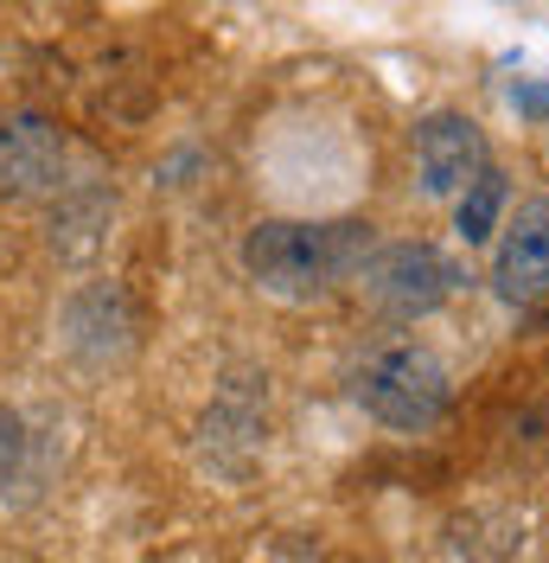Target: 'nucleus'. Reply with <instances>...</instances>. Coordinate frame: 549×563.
I'll use <instances>...</instances> for the list:
<instances>
[{
	"label": "nucleus",
	"instance_id": "5",
	"mask_svg": "<svg viewBox=\"0 0 549 563\" xmlns=\"http://www.w3.org/2000/svg\"><path fill=\"white\" fill-rule=\"evenodd\" d=\"M485 167H492V147H485L480 122L441 109V115H428L415 129V174H422V192L428 199H460Z\"/></svg>",
	"mask_w": 549,
	"mask_h": 563
},
{
	"label": "nucleus",
	"instance_id": "2",
	"mask_svg": "<svg viewBox=\"0 0 549 563\" xmlns=\"http://www.w3.org/2000/svg\"><path fill=\"white\" fill-rule=\"evenodd\" d=\"M351 397L383 422V429H435L453 404V378H447L441 352L415 346V340H390L371 346L351 372Z\"/></svg>",
	"mask_w": 549,
	"mask_h": 563
},
{
	"label": "nucleus",
	"instance_id": "6",
	"mask_svg": "<svg viewBox=\"0 0 549 563\" xmlns=\"http://www.w3.org/2000/svg\"><path fill=\"white\" fill-rule=\"evenodd\" d=\"M492 288L512 308H530V301L549 295V192L524 199L517 218L505 224L498 256H492Z\"/></svg>",
	"mask_w": 549,
	"mask_h": 563
},
{
	"label": "nucleus",
	"instance_id": "8",
	"mask_svg": "<svg viewBox=\"0 0 549 563\" xmlns=\"http://www.w3.org/2000/svg\"><path fill=\"white\" fill-rule=\"evenodd\" d=\"M498 206H505V174H492L485 167L467 192H460V238L467 244H480V238H492V224H498Z\"/></svg>",
	"mask_w": 549,
	"mask_h": 563
},
{
	"label": "nucleus",
	"instance_id": "10",
	"mask_svg": "<svg viewBox=\"0 0 549 563\" xmlns=\"http://www.w3.org/2000/svg\"><path fill=\"white\" fill-rule=\"evenodd\" d=\"M26 461H33V435L13 410H0V493L26 481Z\"/></svg>",
	"mask_w": 549,
	"mask_h": 563
},
{
	"label": "nucleus",
	"instance_id": "1",
	"mask_svg": "<svg viewBox=\"0 0 549 563\" xmlns=\"http://www.w3.org/2000/svg\"><path fill=\"white\" fill-rule=\"evenodd\" d=\"M365 256H371V224H358V218H333V224L262 218L243 238V269H249V282L262 295H281V301L333 295L339 282L358 276Z\"/></svg>",
	"mask_w": 549,
	"mask_h": 563
},
{
	"label": "nucleus",
	"instance_id": "4",
	"mask_svg": "<svg viewBox=\"0 0 549 563\" xmlns=\"http://www.w3.org/2000/svg\"><path fill=\"white\" fill-rule=\"evenodd\" d=\"M65 167L70 147L58 135V122H45V115H7L0 122V199L7 206L65 192Z\"/></svg>",
	"mask_w": 549,
	"mask_h": 563
},
{
	"label": "nucleus",
	"instance_id": "9",
	"mask_svg": "<svg viewBox=\"0 0 549 563\" xmlns=\"http://www.w3.org/2000/svg\"><path fill=\"white\" fill-rule=\"evenodd\" d=\"M109 218V199L103 192H83V199H70L65 206V231H52V244H65L70 256H83V250H97V224Z\"/></svg>",
	"mask_w": 549,
	"mask_h": 563
},
{
	"label": "nucleus",
	"instance_id": "11",
	"mask_svg": "<svg viewBox=\"0 0 549 563\" xmlns=\"http://www.w3.org/2000/svg\"><path fill=\"white\" fill-rule=\"evenodd\" d=\"M512 103L524 109V115H549V84H517Z\"/></svg>",
	"mask_w": 549,
	"mask_h": 563
},
{
	"label": "nucleus",
	"instance_id": "7",
	"mask_svg": "<svg viewBox=\"0 0 549 563\" xmlns=\"http://www.w3.org/2000/svg\"><path fill=\"white\" fill-rule=\"evenodd\" d=\"M65 340L83 358H122V352L135 346V314H128V301H122V288H83V295H70L65 308Z\"/></svg>",
	"mask_w": 549,
	"mask_h": 563
},
{
	"label": "nucleus",
	"instance_id": "3",
	"mask_svg": "<svg viewBox=\"0 0 549 563\" xmlns=\"http://www.w3.org/2000/svg\"><path fill=\"white\" fill-rule=\"evenodd\" d=\"M351 282L365 288V301H371L378 314L422 320V314H435L447 295H453L460 269H453L435 244H383V250H371V256L358 263V276Z\"/></svg>",
	"mask_w": 549,
	"mask_h": 563
}]
</instances>
